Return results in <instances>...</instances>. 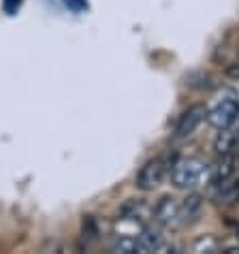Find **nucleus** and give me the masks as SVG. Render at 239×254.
I'll use <instances>...</instances> for the list:
<instances>
[{
	"label": "nucleus",
	"mask_w": 239,
	"mask_h": 254,
	"mask_svg": "<svg viewBox=\"0 0 239 254\" xmlns=\"http://www.w3.org/2000/svg\"><path fill=\"white\" fill-rule=\"evenodd\" d=\"M64 4H66L73 13H83V11H88V0H64Z\"/></svg>",
	"instance_id": "obj_15"
},
{
	"label": "nucleus",
	"mask_w": 239,
	"mask_h": 254,
	"mask_svg": "<svg viewBox=\"0 0 239 254\" xmlns=\"http://www.w3.org/2000/svg\"><path fill=\"white\" fill-rule=\"evenodd\" d=\"M167 173V162L163 158H152L141 165V169L135 175V186L143 192H150V190H156L165 180Z\"/></svg>",
	"instance_id": "obj_5"
},
{
	"label": "nucleus",
	"mask_w": 239,
	"mask_h": 254,
	"mask_svg": "<svg viewBox=\"0 0 239 254\" xmlns=\"http://www.w3.org/2000/svg\"><path fill=\"white\" fill-rule=\"evenodd\" d=\"M22 2L24 0H2V11L6 15H15V13L22 9Z\"/></svg>",
	"instance_id": "obj_14"
},
{
	"label": "nucleus",
	"mask_w": 239,
	"mask_h": 254,
	"mask_svg": "<svg viewBox=\"0 0 239 254\" xmlns=\"http://www.w3.org/2000/svg\"><path fill=\"white\" fill-rule=\"evenodd\" d=\"M205 120H207V107H205V105H203V103L190 105V107H188L184 114L179 116L178 124H175V130H173V137L179 139V141L192 137Z\"/></svg>",
	"instance_id": "obj_4"
},
{
	"label": "nucleus",
	"mask_w": 239,
	"mask_h": 254,
	"mask_svg": "<svg viewBox=\"0 0 239 254\" xmlns=\"http://www.w3.org/2000/svg\"><path fill=\"white\" fill-rule=\"evenodd\" d=\"M207 171H209V165H205L196 156L175 158L171 162V167H169L171 184L179 190H194L196 186L207 184Z\"/></svg>",
	"instance_id": "obj_1"
},
{
	"label": "nucleus",
	"mask_w": 239,
	"mask_h": 254,
	"mask_svg": "<svg viewBox=\"0 0 239 254\" xmlns=\"http://www.w3.org/2000/svg\"><path fill=\"white\" fill-rule=\"evenodd\" d=\"M239 120V96L233 90H224V92L216 98V103L207 109V122L214 126L216 130L235 126Z\"/></svg>",
	"instance_id": "obj_2"
},
{
	"label": "nucleus",
	"mask_w": 239,
	"mask_h": 254,
	"mask_svg": "<svg viewBox=\"0 0 239 254\" xmlns=\"http://www.w3.org/2000/svg\"><path fill=\"white\" fill-rule=\"evenodd\" d=\"M111 252L116 254H132L137 252V242L135 237H128V235H118L111 244Z\"/></svg>",
	"instance_id": "obj_12"
},
{
	"label": "nucleus",
	"mask_w": 239,
	"mask_h": 254,
	"mask_svg": "<svg viewBox=\"0 0 239 254\" xmlns=\"http://www.w3.org/2000/svg\"><path fill=\"white\" fill-rule=\"evenodd\" d=\"M203 207H205V201L199 192H188L181 199V222H184V227H190V224H196L201 220Z\"/></svg>",
	"instance_id": "obj_9"
},
{
	"label": "nucleus",
	"mask_w": 239,
	"mask_h": 254,
	"mask_svg": "<svg viewBox=\"0 0 239 254\" xmlns=\"http://www.w3.org/2000/svg\"><path fill=\"white\" fill-rule=\"evenodd\" d=\"M137 242V252L141 254H150V252H158L160 254V248L165 246V235H163V229L158 227H145L141 229V233L135 237Z\"/></svg>",
	"instance_id": "obj_8"
},
{
	"label": "nucleus",
	"mask_w": 239,
	"mask_h": 254,
	"mask_svg": "<svg viewBox=\"0 0 239 254\" xmlns=\"http://www.w3.org/2000/svg\"><path fill=\"white\" fill-rule=\"evenodd\" d=\"M81 235L88 242H94L101 235V227H98V220L94 216H83V224H81Z\"/></svg>",
	"instance_id": "obj_13"
},
{
	"label": "nucleus",
	"mask_w": 239,
	"mask_h": 254,
	"mask_svg": "<svg viewBox=\"0 0 239 254\" xmlns=\"http://www.w3.org/2000/svg\"><path fill=\"white\" fill-rule=\"evenodd\" d=\"M237 175V158L235 154H224V156H218V160H214L209 165V171H207V184L209 186H216V184H222L231 178Z\"/></svg>",
	"instance_id": "obj_6"
},
{
	"label": "nucleus",
	"mask_w": 239,
	"mask_h": 254,
	"mask_svg": "<svg viewBox=\"0 0 239 254\" xmlns=\"http://www.w3.org/2000/svg\"><path fill=\"white\" fill-rule=\"evenodd\" d=\"M214 150L218 152V156H224V154H235L239 150V128H222L218 130V135L214 139Z\"/></svg>",
	"instance_id": "obj_10"
},
{
	"label": "nucleus",
	"mask_w": 239,
	"mask_h": 254,
	"mask_svg": "<svg viewBox=\"0 0 239 254\" xmlns=\"http://www.w3.org/2000/svg\"><path fill=\"white\" fill-rule=\"evenodd\" d=\"M237 239H239V227H237Z\"/></svg>",
	"instance_id": "obj_16"
},
{
	"label": "nucleus",
	"mask_w": 239,
	"mask_h": 254,
	"mask_svg": "<svg viewBox=\"0 0 239 254\" xmlns=\"http://www.w3.org/2000/svg\"><path fill=\"white\" fill-rule=\"evenodd\" d=\"M118 218L124 222L141 224L147 218H152V205L145 199H128L118 211Z\"/></svg>",
	"instance_id": "obj_7"
},
{
	"label": "nucleus",
	"mask_w": 239,
	"mask_h": 254,
	"mask_svg": "<svg viewBox=\"0 0 239 254\" xmlns=\"http://www.w3.org/2000/svg\"><path fill=\"white\" fill-rule=\"evenodd\" d=\"M152 220L156 222L160 229L173 231V229L184 227V222H181V201L171 194L163 196V199L152 207Z\"/></svg>",
	"instance_id": "obj_3"
},
{
	"label": "nucleus",
	"mask_w": 239,
	"mask_h": 254,
	"mask_svg": "<svg viewBox=\"0 0 239 254\" xmlns=\"http://www.w3.org/2000/svg\"><path fill=\"white\" fill-rule=\"evenodd\" d=\"M190 250L194 254H218V252H222V244L214 235H201L192 242Z\"/></svg>",
	"instance_id": "obj_11"
}]
</instances>
